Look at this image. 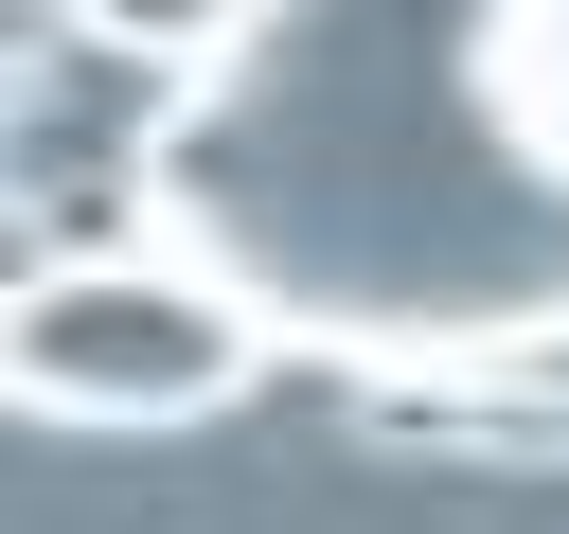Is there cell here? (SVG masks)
<instances>
[{
    "label": "cell",
    "instance_id": "obj_1",
    "mask_svg": "<svg viewBox=\"0 0 569 534\" xmlns=\"http://www.w3.org/2000/svg\"><path fill=\"white\" fill-rule=\"evenodd\" d=\"M142 231L338 374L551 356L569 338L551 0H267L142 125Z\"/></svg>",
    "mask_w": 569,
    "mask_h": 534
},
{
    "label": "cell",
    "instance_id": "obj_2",
    "mask_svg": "<svg viewBox=\"0 0 569 534\" xmlns=\"http://www.w3.org/2000/svg\"><path fill=\"white\" fill-rule=\"evenodd\" d=\"M284 338L196 249H71L0 303V392L36 427H213Z\"/></svg>",
    "mask_w": 569,
    "mask_h": 534
},
{
    "label": "cell",
    "instance_id": "obj_3",
    "mask_svg": "<svg viewBox=\"0 0 569 534\" xmlns=\"http://www.w3.org/2000/svg\"><path fill=\"white\" fill-rule=\"evenodd\" d=\"M71 36H107V53H160V71H196V53H231L267 0H53Z\"/></svg>",
    "mask_w": 569,
    "mask_h": 534
},
{
    "label": "cell",
    "instance_id": "obj_4",
    "mask_svg": "<svg viewBox=\"0 0 569 534\" xmlns=\"http://www.w3.org/2000/svg\"><path fill=\"white\" fill-rule=\"evenodd\" d=\"M551 89H569V0H551Z\"/></svg>",
    "mask_w": 569,
    "mask_h": 534
}]
</instances>
